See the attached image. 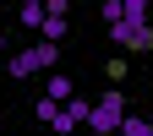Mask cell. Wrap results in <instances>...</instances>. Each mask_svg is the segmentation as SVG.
Listing matches in <instances>:
<instances>
[{
  "label": "cell",
  "instance_id": "6da1fadb",
  "mask_svg": "<svg viewBox=\"0 0 153 136\" xmlns=\"http://www.w3.org/2000/svg\"><path fill=\"white\" fill-rule=\"evenodd\" d=\"M120 114H126V93L109 87L99 104H88V125L99 131V136H115V131H120Z\"/></svg>",
  "mask_w": 153,
  "mask_h": 136
},
{
  "label": "cell",
  "instance_id": "7a4b0ae2",
  "mask_svg": "<svg viewBox=\"0 0 153 136\" xmlns=\"http://www.w3.org/2000/svg\"><path fill=\"white\" fill-rule=\"evenodd\" d=\"M109 38L120 49H131V54H153V22H142V27H120V22H115Z\"/></svg>",
  "mask_w": 153,
  "mask_h": 136
},
{
  "label": "cell",
  "instance_id": "3957f363",
  "mask_svg": "<svg viewBox=\"0 0 153 136\" xmlns=\"http://www.w3.org/2000/svg\"><path fill=\"white\" fill-rule=\"evenodd\" d=\"M6 76H16V82H22V76H38V60H33V49H16L11 60H6Z\"/></svg>",
  "mask_w": 153,
  "mask_h": 136
},
{
  "label": "cell",
  "instance_id": "277c9868",
  "mask_svg": "<svg viewBox=\"0 0 153 136\" xmlns=\"http://www.w3.org/2000/svg\"><path fill=\"white\" fill-rule=\"evenodd\" d=\"M33 60H38V71H55V65H60V44H55V38H38Z\"/></svg>",
  "mask_w": 153,
  "mask_h": 136
},
{
  "label": "cell",
  "instance_id": "5b68a950",
  "mask_svg": "<svg viewBox=\"0 0 153 136\" xmlns=\"http://www.w3.org/2000/svg\"><path fill=\"white\" fill-rule=\"evenodd\" d=\"M71 93H76V82H71V76H60V71H49V87H44V98H55V104H66Z\"/></svg>",
  "mask_w": 153,
  "mask_h": 136
},
{
  "label": "cell",
  "instance_id": "8992f818",
  "mask_svg": "<svg viewBox=\"0 0 153 136\" xmlns=\"http://www.w3.org/2000/svg\"><path fill=\"white\" fill-rule=\"evenodd\" d=\"M148 22V0H120V27H142Z\"/></svg>",
  "mask_w": 153,
  "mask_h": 136
},
{
  "label": "cell",
  "instance_id": "52a82bcc",
  "mask_svg": "<svg viewBox=\"0 0 153 136\" xmlns=\"http://www.w3.org/2000/svg\"><path fill=\"white\" fill-rule=\"evenodd\" d=\"M66 33H71V22H66V16H55V11H44V22H38V38H55V44H60Z\"/></svg>",
  "mask_w": 153,
  "mask_h": 136
},
{
  "label": "cell",
  "instance_id": "ba28073f",
  "mask_svg": "<svg viewBox=\"0 0 153 136\" xmlns=\"http://www.w3.org/2000/svg\"><path fill=\"white\" fill-rule=\"evenodd\" d=\"M76 125H82V120H76V114H71L66 104H60V109H55V114H49V131H60V136H71Z\"/></svg>",
  "mask_w": 153,
  "mask_h": 136
},
{
  "label": "cell",
  "instance_id": "9c48e42d",
  "mask_svg": "<svg viewBox=\"0 0 153 136\" xmlns=\"http://www.w3.org/2000/svg\"><path fill=\"white\" fill-rule=\"evenodd\" d=\"M120 136H153V125L137 120V114H120Z\"/></svg>",
  "mask_w": 153,
  "mask_h": 136
},
{
  "label": "cell",
  "instance_id": "30bf717a",
  "mask_svg": "<svg viewBox=\"0 0 153 136\" xmlns=\"http://www.w3.org/2000/svg\"><path fill=\"white\" fill-rule=\"evenodd\" d=\"M16 22L38 33V22H44V6H27V0H22V11H16Z\"/></svg>",
  "mask_w": 153,
  "mask_h": 136
},
{
  "label": "cell",
  "instance_id": "8fae6325",
  "mask_svg": "<svg viewBox=\"0 0 153 136\" xmlns=\"http://www.w3.org/2000/svg\"><path fill=\"white\" fill-rule=\"evenodd\" d=\"M104 76H109V82H115V87H120V82H126V60H120V54H115V60L104 65Z\"/></svg>",
  "mask_w": 153,
  "mask_h": 136
},
{
  "label": "cell",
  "instance_id": "7c38bea8",
  "mask_svg": "<svg viewBox=\"0 0 153 136\" xmlns=\"http://www.w3.org/2000/svg\"><path fill=\"white\" fill-rule=\"evenodd\" d=\"M120 22V0H104V27H115Z\"/></svg>",
  "mask_w": 153,
  "mask_h": 136
},
{
  "label": "cell",
  "instance_id": "4fadbf2b",
  "mask_svg": "<svg viewBox=\"0 0 153 136\" xmlns=\"http://www.w3.org/2000/svg\"><path fill=\"white\" fill-rule=\"evenodd\" d=\"M44 11H55V16H71V0H44Z\"/></svg>",
  "mask_w": 153,
  "mask_h": 136
},
{
  "label": "cell",
  "instance_id": "5bb4252c",
  "mask_svg": "<svg viewBox=\"0 0 153 136\" xmlns=\"http://www.w3.org/2000/svg\"><path fill=\"white\" fill-rule=\"evenodd\" d=\"M27 6H44V0H27Z\"/></svg>",
  "mask_w": 153,
  "mask_h": 136
},
{
  "label": "cell",
  "instance_id": "9a60e30c",
  "mask_svg": "<svg viewBox=\"0 0 153 136\" xmlns=\"http://www.w3.org/2000/svg\"><path fill=\"white\" fill-rule=\"evenodd\" d=\"M0 49H6V33H0Z\"/></svg>",
  "mask_w": 153,
  "mask_h": 136
},
{
  "label": "cell",
  "instance_id": "2e32d148",
  "mask_svg": "<svg viewBox=\"0 0 153 136\" xmlns=\"http://www.w3.org/2000/svg\"><path fill=\"white\" fill-rule=\"evenodd\" d=\"M148 11H153V0H148Z\"/></svg>",
  "mask_w": 153,
  "mask_h": 136
},
{
  "label": "cell",
  "instance_id": "e0dca14e",
  "mask_svg": "<svg viewBox=\"0 0 153 136\" xmlns=\"http://www.w3.org/2000/svg\"><path fill=\"white\" fill-rule=\"evenodd\" d=\"M115 136H120V131H115Z\"/></svg>",
  "mask_w": 153,
  "mask_h": 136
}]
</instances>
